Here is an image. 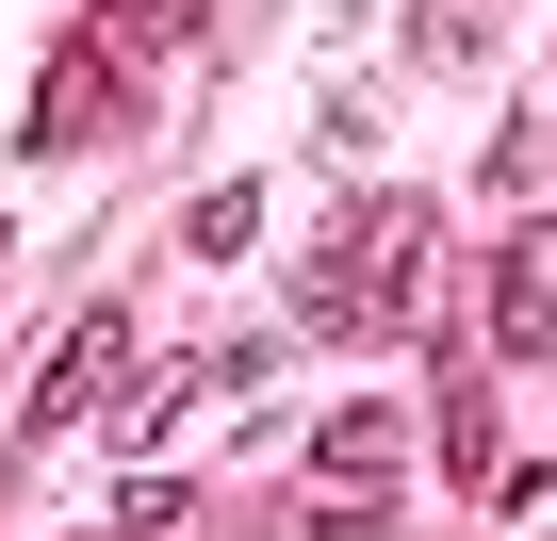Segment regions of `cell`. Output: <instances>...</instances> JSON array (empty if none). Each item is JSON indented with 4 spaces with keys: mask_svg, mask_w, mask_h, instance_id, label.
Segmentation results:
<instances>
[{
    "mask_svg": "<svg viewBox=\"0 0 557 541\" xmlns=\"http://www.w3.org/2000/svg\"><path fill=\"white\" fill-rule=\"evenodd\" d=\"M181 246H197V262H230V246H262V181H213V197L181 213Z\"/></svg>",
    "mask_w": 557,
    "mask_h": 541,
    "instance_id": "obj_6",
    "label": "cell"
},
{
    "mask_svg": "<svg viewBox=\"0 0 557 541\" xmlns=\"http://www.w3.org/2000/svg\"><path fill=\"white\" fill-rule=\"evenodd\" d=\"M99 17H148V0H99Z\"/></svg>",
    "mask_w": 557,
    "mask_h": 541,
    "instance_id": "obj_7",
    "label": "cell"
},
{
    "mask_svg": "<svg viewBox=\"0 0 557 541\" xmlns=\"http://www.w3.org/2000/svg\"><path fill=\"white\" fill-rule=\"evenodd\" d=\"M524 541H557V525H524Z\"/></svg>",
    "mask_w": 557,
    "mask_h": 541,
    "instance_id": "obj_8",
    "label": "cell"
},
{
    "mask_svg": "<svg viewBox=\"0 0 557 541\" xmlns=\"http://www.w3.org/2000/svg\"><path fill=\"white\" fill-rule=\"evenodd\" d=\"M115 99H132V83H115V50H50V83H34V148H99V132H115Z\"/></svg>",
    "mask_w": 557,
    "mask_h": 541,
    "instance_id": "obj_4",
    "label": "cell"
},
{
    "mask_svg": "<svg viewBox=\"0 0 557 541\" xmlns=\"http://www.w3.org/2000/svg\"><path fill=\"white\" fill-rule=\"evenodd\" d=\"M394 459H410V410H394V394H361V410H329V443H312V492H345V508H361Z\"/></svg>",
    "mask_w": 557,
    "mask_h": 541,
    "instance_id": "obj_5",
    "label": "cell"
},
{
    "mask_svg": "<svg viewBox=\"0 0 557 541\" xmlns=\"http://www.w3.org/2000/svg\"><path fill=\"white\" fill-rule=\"evenodd\" d=\"M115 394H132V312L99 296V312H83V329L34 361V394H17V443H66V427H83V410H115Z\"/></svg>",
    "mask_w": 557,
    "mask_h": 541,
    "instance_id": "obj_2",
    "label": "cell"
},
{
    "mask_svg": "<svg viewBox=\"0 0 557 541\" xmlns=\"http://www.w3.org/2000/svg\"><path fill=\"white\" fill-rule=\"evenodd\" d=\"M426 312V197H361L345 230H329V262L296 280V329L312 345H377V329H410Z\"/></svg>",
    "mask_w": 557,
    "mask_h": 541,
    "instance_id": "obj_1",
    "label": "cell"
},
{
    "mask_svg": "<svg viewBox=\"0 0 557 541\" xmlns=\"http://www.w3.org/2000/svg\"><path fill=\"white\" fill-rule=\"evenodd\" d=\"M492 345L508 361H557V213H524L492 246Z\"/></svg>",
    "mask_w": 557,
    "mask_h": 541,
    "instance_id": "obj_3",
    "label": "cell"
}]
</instances>
